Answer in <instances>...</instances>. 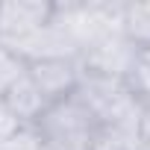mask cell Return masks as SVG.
<instances>
[{
	"label": "cell",
	"instance_id": "6da1fadb",
	"mask_svg": "<svg viewBox=\"0 0 150 150\" xmlns=\"http://www.w3.org/2000/svg\"><path fill=\"white\" fill-rule=\"evenodd\" d=\"M124 12L127 3H83V0H68L53 3V21L62 24V30L71 35L77 50H88L106 35L124 33Z\"/></svg>",
	"mask_w": 150,
	"mask_h": 150
},
{
	"label": "cell",
	"instance_id": "7a4b0ae2",
	"mask_svg": "<svg viewBox=\"0 0 150 150\" xmlns=\"http://www.w3.org/2000/svg\"><path fill=\"white\" fill-rule=\"evenodd\" d=\"M135 56L138 47L127 38V33H115L80 53V71L94 74V77H109V80H127L135 65Z\"/></svg>",
	"mask_w": 150,
	"mask_h": 150
},
{
	"label": "cell",
	"instance_id": "3957f363",
	"mask_svg": "<svg viewBox=\"0 0 150 150\" xmlns=\"http://www.w3.org/2000/svg\"><path fill=\"white\" fill-rule=\"evenodd\" d=\"M50 21H53L50 0H6L0 3V44L12 50Z\"/></svg>",
	"mask_w": 150,
	"mask_h": 150
},
{
	"label": "cell",
	"instance_id": "277c9868",
	"mask_svg": "<svg viewBox=\"0 0 150 150\" xmlns=\"http://www.w3.org/2000/svg\"><path fill=\"white\" fill-rule=\"evenodd\" d=\"M30 80L35 83V88L41 91V97L50 103L65 100L68 94L77 91L80 86V59H47V62H35L27 65Z\"/></svg>",
	"mask_w": 150,
	"mask_h": 150
},
{
	"label": "cell",
	"instance_id": "5b68a950",
	"mask_svg": "<svg viewBox=\"0 0 150 150\" xmlns=\"http://www.w3.org/2000/svg\"><path fill=\"white\" fill-rule=\"evenodd\" d=\"M15 56H21L27 65L47 62V59H80L77 44L71 41V35L62 30V24L50 21L41 30H35L30 38H24L18 47H12Z\"/></svg>",
	"mask_w": 150,
	"mask_h": 150
},
{
	"label": "cell",
	"instance_id": "8992f818",
	"mask_svg": "<svg viewBox=\"0 0 150 150\" xmlns=\"http://www.w3.org/2000/svg\"><path fill=\"white\" fill-rule=\"evenodd\" d=\"M9 109H12V115L21 121V124H27V127H35L38 124V118L44 115V109H47V100L41 97V91L35 88V83L30 80V74H24V77L0 97Z\"/></svg>",
	"mask_w": 150,
	"mask_h": 150
},
{
	"label": "cell",
	"instance_id": "52a82bcc",
	"mask_svg": "<svg viewBox=\"0 0 150 150\" xmlns=\"http://www.w3.org/2000/svg\"><path fill=\"white\" fill-rule=\"evenodd\" d=\"M124 33H127V38L138 50L150 47V0H147V3H127Z\"/></svg>",
	"mask_w": 150,
	"mask_h": 150
},
{
	"label": "cell",
	"instance_id": "ba28073f",
	"mask_svg": "<svg viewBox=\"0 0 150 150\" xmlns=\"http://www.w3.org/2000/svg\"><path fill=\"white\" fill-rule=\"evenodd\" d=\"M127 86H129V91L141 103H150V47L147 50H138L135 65H132L129 77H127Z\"/></svg>",
	"mask_w": 150,
	"mask_h": 150
},
{
	"label": "cell",
	"instance_id": "9c48e42d",
	"mask_svg": "<svg viewBox=\"0 0 150 150\" xmlns=\"http://www.w3.org/2000/svg\"><path fill=\"white\" fill-rule=\"evenodd\" d=\"M24 74H27V62L21 56H15L9 47L0 44V97H3Z\"/></svg>",
	"mask_w": 150,
	"mask_h": 150
},
{
	"label": "cell",
	"instance_id": "30bf717a",
	"mask_svg": "<svg viewBox=\"0 0 150 150\" xmlns=\"http://www.w3.org/2000/svg\"><path fill=\"white\" fill-rule=\"evenodd\" d=\"M24 127H27V124H21V121L12 115V109H9L3 100H0V147H3L6 141H12Z\"/></svg>",
	"mask_w": 150,
	"mask_h": 150
},
{
	"label": "cell",
	"instance_id": "8fae6325",
	"mask_svg": "<svg viewBox=\"0 0 150 150\" xmlns=\"http://www.w3.org/2000/svg\"><path fill=\"white\" fill-rule=\"evenodd\" d=\"M138 144L144 150H150V103L141 106V118H138Z\"/></svg>",
	"mask_w": 150,
	"mask_h": 150
}]
</instances>
